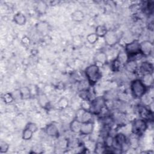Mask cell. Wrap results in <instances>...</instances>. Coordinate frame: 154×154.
Returning <instances> with one entry per match:
<instances>
[{
  "instance_id": "obj_34",
  "label": "cell",
  "mask_w": 154,
  "mask_h": 154,
  "mask_svg": "<svg viewBox=\"0 0 154 154\" xmlns=\"http://www.w3.org/2000/svg\"><path fill=\"white\" fill-rule=\"evenodd\" d=\"M120 65H121V64L116 59V60H114L113 61L112 66L113 68L115 69V70H117L119 68V67H120Z\"/></svg>"
},
{
  "instance_id": "obj_23",
  "label": "cell",
  "mask_w": 154,
  "mask_h": 154,
  "mask_svg": "<svg viewBox=\"0 0 154 154\" xmlns=\"http://www.w3.org/2000/svg\"><path fill=\"white\" fill-rule=\"evenodd\" d=\"M20 91L22 99H28L31 97V91L28 87H23L20 88Z\"/></svg>"
},
{
  "instance_id": "obj_31",
  "label": "cell",
  "mask_w": 154,
  "mask_h": 154,
  "mask_svg": "<svg viewBox=\"0 0 154 154\" xmlns=\"http://www.w3.org/2000/svg\"><path fill=\"white\" fill-rule=\"evenodd\" d=\"M12 97L13 98V100H17L19 99H22V96H21V93L20 91V90H14L12 93H11Z\"/></svg>"
},
{
  "instance_id": "obj_2",
  "label": "cell",
  "mask_w": 154,
  "mask_h": 154,
  "mask_svg": "<svg viewBox=\"0 0 154 154\" xmlns=\"http://www.w3.org/2000/svg\"><path fill=\"white\" fill-rule=\"evenodd\" d=\"M85 73L90 85L95 84L100 78L99 67L96 64L88 66L85 70Z\"/></svg>"
},
{
  "instance_id": "obj_25",
  "label": "cell",
  "mask_w": 154,
  "mask_h": 154,
  "mask_svg": "<svg viewBox=\"0 0 154 154\" xmlns=\"http://www.w3.org/2000/svg\"><path fill=\"white\" fill-rule=\"evenodd\" d=\"M33 133L31 130L26 127L22 132V138L24 140H29L32 138Z\"/></svg>"
},
{
  "instance_id": "obj_20",
  "label": "cell",
  "mask_w": 154,
  "mask_h": 154,
  "mask_svg": "<svg viewBox=\"0 0 154 154\" xmlns=\"http://www.w3.org/2000/svg\"><path fill=\"white\" fill-rule=\"evenodd\" d=\"M36 29L40 33H44L48 29V24L45 22H40L35 26Z\"/></svg>"
},
{
  "instance_id": "obj_27",
  "label": "cell",
  "mask_w": 154,
  "mask_h": 154,
  "mask_svg": "<svg viewBox=\"0 0 154 154\" xmlns=\"http://www.w3.org/2000/svg\"><path fill=\"white\" fill-rule=\"evenodd\" d=\"M99 37L96 35V34L94 33H91L87 35V40L88 43L90 44H94L98 40Z\"/></svg>"
},
{
  "instance_id": "obj_19",
  "label": "cell",
  "mask_w": 154,
  "mask_h": 154,
  "mask_svg": "<svg viewBox=\"0 0 154 154\" xmlns=\"http://www.w3.org/2000/svg\"><path fill=\"white\" fill-rule=\"evenodd\" d=\"M141 69L143 72L146 73H152L153 66L148 62H143L141 65Z\"/></svg>"
},
{
  "instance_id": "obj_32",
  "label": "cell",
  "mask_w": 154,
  "mask_h": 154,
  "mask_svg": "<svg viewBox=\"0 0 154 154\" xmlns=\"http://www.w3.org/2000/svg\"><path fill=\"white\" fill-rule=\"evenodd\" d=\"M26 128H28V129H29L30 130H31L33 132H35L37 131L38 129V127L37 126V125L35 123H28V125L26 126Z\"/></svg>"
},
{
  "instance_id": "obj_26",
  "label": "cell",
  "mask_w": 154,
  "mask_h": 154,
  "mask_svg": "<svg viewBox=\"0 0 154 154\" xmlns=\"http://www.w3.org/2000/svg\"><path fill=\"white\" fill-rule=\"evenodd\" d=\"M47 7H48V6L45 2H44L43 1H40L37 4L36 8H37L38 13H39L40 14H43L46 12Z\"/></svg>"
},
{
  "instance_id": "obj_5",
  "label": "cell",
  "mask_w": 154,
  "mask_h": 154,
  "mask_svg": "<svg viewBox=\"0 0 154 154\" xmlns=\"http://www.w3.org/2000/svg\"><path fill=\"white\" fill-rule=\"evenodd\" d=\"M125 52L129 56H134L141 54L140 50V43L137 40H134L126 44Z\"/></svg>"
},
{
  "instance_id": "obj_3",
  "label": "cell",
  "mask_w": 154,
  "mask_h": 154,
  "mask_svg": "<svg viewBox=\"0 0 154 154\" xmlns=\"http://www.w3.org/2000/svg\"><path fill=\"white\" fill-rule=\"evenodd\" d=\"M105 104V100L103 97H97L93 100L90 105L89 111L94 114H99L102 111Z\"/></svg>"
},
{
  "instance_id": "obj_21",
  "label": "cell",
  "mask_w": 154,
  "mask_h": 154,
  "mask_svg": "<svg viewBox=\"0 0 154 154\" xmlns=\"http://www.w3.org/2000/svg\"><path fill=\"white\" fill-rule=\"evenodd\" d=\"M108 30L103 25H99L96 27L95 30V33L99 37H104L106 34Z\"/></svg>"
},
{
  "instance_id": "obj_22",
  "label": "cell",
  "mask_w": 154,
  "mask_h": 154,
  "mask_svg": "<svg viewBox=\"0 0 154 154\" xmlns=\"http://www.w3.org/2000/svg\"><path fill=\"white\" fill-rule=\"evenodd\" d=\"M144 84L147 87L150 86L153 84V76L152 73H146L143 76V80H141Z\"/></svg>"
},
{
  "instance_id": "obj_7",
  "label": "cell",
  "mask_w": 154,
  "mask_h": 154,
  "mask_svg": "<svg viewBox=\"0 0 154 154\" xmlns=\"http://www.w3.org/2000/svg\"><path fill=\"white\" fill-rule=\"evenodd\" d=\"M93 114L89 111L84 109H81L78 110L76 114V119L81 122H87L91 120Z\"/></svg>"
},
{
  "instance_id": "obj_16",
  "label": "cell",
  "mask_w": 154,
  "mask_h": 154,
  "mask_svg": "<svg viewBox=\"0 0 154 154\" xmlns=\"http://www.w3.org/2000/svg\"><path fill=\"white\" fill-rule=\"evenodd\" d=\"M71 18L75 22H81L82 21L84 18V13L81 10H75L73 11L71 14Z\"/></svg>"
},
{
  "instance_id": "obj_9",
  "label": "cell",
  "mask_w": 154,
  "mask_h": 154,
  "mask_svg": "<svg viewBox=\"0 0 154 154\" xmlns=\"http://www.w3.org/2000/svg\"><path fill=\"white\" fill-rule=\"evenodd\" d=\"M94 129V124L91 121L84 122L81 124L79 133L82 135H88L91 134Z\"/></svg>"
},
{
  "instance_id": "obj_4",
  "label": "cell",
  "mask_w": 154,
  "mask_h": 154,
  "mask_svg": "<svg viewBox=\"0 0 154 154\" xmlns=\"http://www.w3.org/2000/svg\"><path fill=\"white\" fill-rule=\"evenodd\" d=\"M147 125L143 119H136L132 124V132L135 135H141L147 129Z\"/></svg>"
},
{
  "instance_id": "obj_17",
  "label": "cell",
  "mask_w": 154,
  "mask_h": 154,
  "mask_svg": "<svg viewBox=\"0 0 154 154\" xmlns=\"http://www.w3.org/2000/svg\"><path fill=\"white\" fill-rule=\"evenodd\" d=\"M38 102L40 104V105L44 108H47L48 106H49V99L45 94H40L38 95Z\"/></svg>"
},
{
  "instance_id": "obj_6",
  "label": "cell",
  "mask_w": 154,
  "mask_h": 154,
  "mask_svg": "<svg viewBox=\"0 0 154 154\" xmlns=\"http://www.w3.org/2000/svg\"><path fill=\"white\" fill-rule=\"evenodd\" d=\"M103 38L106 44L110 46L116 45L119 40L117 34L114 31H108Z\"/></svg>"
},
{
  "instance_id": "obj_12",
  "label": "cell",
  "mask_w": 154,
  "mask_h": 154,
  "mask_svg": "<svg viewBox=\"0 0 154 154\" xmlns=\"http://www.w3.org/2000/svg\"><path fill=\"white\" fill-rule=\"evenodd\" d=\"M46 133L51 137H57L59 135V131L56 125L54 124H49L46 126L45 128Z\"/></svg>"
},
{
  "instance_id": "obj_29",
  "label": "cell",
  "mask_w": 154,
  "mask_h": 154,
  "mask_svg": "<svg viewBox=\"0 0 154 154\" xmlns=\"http://www.w3.org/2000/svg\"><path fill=\"white\" fill-rule=\"evenodd\" d=\"M114 142V138L111 136L108 135L106 137L105 140V146L106 147H111L113 145Z\"/></svg>"
},
{
  "instance_id": "obj_13",
  "label": "cell",
  "mask_w": 154,
  "mask_h": 154,
  "mask_svg": "<svg viewBox=\"0 0 154 154\" xmlns=\"http://www.w3.org/2000/svg\"><path fill=\"white\" fill-rule=\"evenodd\" d=\"M82 122L77 119L73 120L70 123V129L74 133H78L80 132Z\"/></svg>"
},
{
  "instance_id": "obj_10",
  "label": "cell",
  "mask_w": 154,
  "mask_h": 154,
  "mask_svg": "<svg viewBox=\"0 0 154 154\" xmlns=\"http://www.w3.org/2000/svg\"><path fill=\"white\" fill-rule=\"evenodd\" d=\"M138 112L142 119L146 121L153 120V111L150 108L148 109L145 106H140Z\"/></svg>"
},
{
  "instance_id": "obj_28",
  "label": "cell",
  "mask_w": 154,
  "mask_h": 154,
  "mask_svg": "<svg viewBox=\"0 0 154 154\" xmlns=\"http://www.w3.org/2000/svg\"><path fill=\"white\" fill-rule=\"evenodd\" d=\"M68 100L65 97H62L60 99L58 102V105L60 108L64 109L66 108L68 106Z\"/></svg>"
},
{
  "instance_id": "obj_15",
  "label": "cell",
  "mask_w": 154,
  "mask_h": 154,
  "mask_svg": "<svg viewBox=\"0 0 154 154\" xmlns=\"http://www.w3.org/2000/svg\"><path fill=\"white\" fill-rule=\"evenodd\" d=\"M126 70L131 73H135L137 69V64L134 60H128L125 64Z\"/></svg>"
},
{
  "instance_id": "obj_33",
  "label": "cell",
  "mask_w": 154,
  "mask_h": 154,
  "mask_svg": "<svg viewBox=\"0 0 154 154\" xmlns=\"http://www.w3.org/2000/svg\"><path fill=\"white\" fill-rule=\"evenodd\" d=\"M4 100L6 103L11 102L13 100V98L12 97L11 93H7L4 95Z\"/></svg>"
},
{
  "instance_id": "obj_14",
  "label": "cell",
  "mask_w": 154,
  "mask_h": 154,
  "mask_svg": "<svg viewBox=\"0 0 154 154\" xmlns=\"http://www.w3.org/2000/svg\"><path fill=\"white\" fill-rule=\"evenodd\" d=\"M13 20L14 22L19 25H23L25 24L26 19L24 14L21 13H17L13 16Z\"/></svg>"
},
{
  "instance_id": "obj_18",
  "label": "cell",
  "mask_w": 154,
  "mask_h": 154,
  "mask_svg": "<svg viewBox=\"0 0 154 154\" xmlns=\"http://www.w3.org/2000/svg\"><path fill=\"white\" fill-rule=\"evenodd\" d=\"M116 60L121 64H125L129 60V57L125 51H121L119 53L118 55L117 56Z\"/></svg>"
},
{
  "instance_id": "obj_8",
  "label": "cell",
  "mask_w": 154,
  "mask_h": 154,
  "mask_svg": "<svg viewBox=\"0 0 154 154\" xmlns=\"http://www.w3.org/2000/svg\"><path fill=\"white\" fill-rule=\"evenodd\" d=\"M126 143V136L122 133L117 134L114 138L113 145L115 148L122 149L125 144Z\"/></svg>"
},
{
  "instance_id": "obj_30",
  "label": "cell",
  "mask_w": 154,
  "mask_h": 154,
  "mask_svg": "<svg viewBox=\"0 0 154 154\" xmlns=\"http://www.w3.org/2000/svg\"><path fill=\"white\" fill-rule=\"evenodd\" d=\"M9 148V145L5 141H1L0 143V153H6Z\"/></svg>"
},
{
  "instance_id": "obj_1",
  "label": "cell",
  "mask_w": 154,
  "mask_h": 154,
  "mask_svg": "<svg viewBox=\"0 0 154 154\" xmlns=\"http://www.w3.org/2000/svg\"><path fill=\"white\" fill-rule=\"evenodd\" d=\"M131 90L132 95L136 98H141L147 91V87L141 79H136L131 83Z\"/></svg>"
},
{
  "instance_id": "obj_11",
  "label": "cell",
  "mask_w": 154,
  "mask_h": 154,
  "mask_svg": "<svg viewBox=\"0 0 154 154\" xmlns=\"http://www.w3.org/2000/svg\"><path fill=\"white\" fill-rule=\"evenodd\" d=\"M153 49V44L151 42L146 40L140 43V50L141 53L145 55H149L150 54Z\"/></svg>"
},
{
  "instance_id": "obj_24",
  "label": "cell",
  "mask_w": 154,
  "mask_h": 154,
  "mask_svg": "<svg viewBox=\"0 0 154 154\" xmlns=\"http://www.w3.org/2000/svg\"><path fill=\"white\" fill-rule=\"evenodd\" d=\"M95 61L97 63L104 64L106 61V55L103 52H99L95 57Z\"/></svg>"
}]
</instances>
